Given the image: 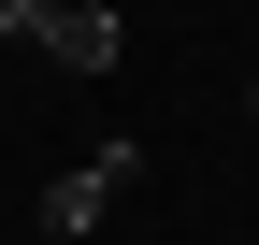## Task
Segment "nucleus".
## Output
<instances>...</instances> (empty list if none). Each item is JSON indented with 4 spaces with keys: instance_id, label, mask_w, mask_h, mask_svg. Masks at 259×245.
<instances>
[{
    "instance_id": "nucleus-4",
    "label": "nucleus",
    "mask_w": 259,
    "mask_h": 245,
    "mask_svg": "<svg viewBox=\"0 0 259 245\" xmlns=\"http://www.w3.org/2000/svg\"><path fill=\"white\" fill-rule=\"evenodd\" d=\"M245 115H259V87H245Z\"/></svg>"
},
{
    "instance_id": "nucleus-3",
    "label": "nucleus",
    "mask_w": 259,
    "mask_h": 245,
    "mask_svg": "<svg viewBox=\"0 0 259 245\" xmlns=\"http://www.w3.org/2000/svg\"><path fill=\"white\" fill-rule=\"evenodd\" d=\"M58 15H72V0H0V29H15V44H44Z\"/></svg>"
},
{
    "instance_id": "nucleus-1",
    "label": "nucleus",
    "mask_w": 259,
    "mask_h": 245,
    "mask_svg": "<svg viewBox=\"0 0 259 245\" xmlns=\"http://www.w3.org/2000/svg\"><path fill=\"white\" fill-rule=\"evenodd\" d=\"M130 173H144V144H87V159L44 188V231H58V245H87V231H101L115 202H130Z\"/></svg>"
},
{
    "instance_id": "nucleus-2",
    "label": "nucleus",
    "mask_w": 259,
    "mask_h": 245,
    "mask_svg": "<svg viewBox=\"0 0 259 245\" xmlns=\"http://www.w3.org/2000/svg\"><path fill=\"white\" fill-rule=\"evenodd\" d=\"M44 58H58V72H115V58H130V15H115V0H72V15L44 29Z\"/></svg>"
}]
</instances>
